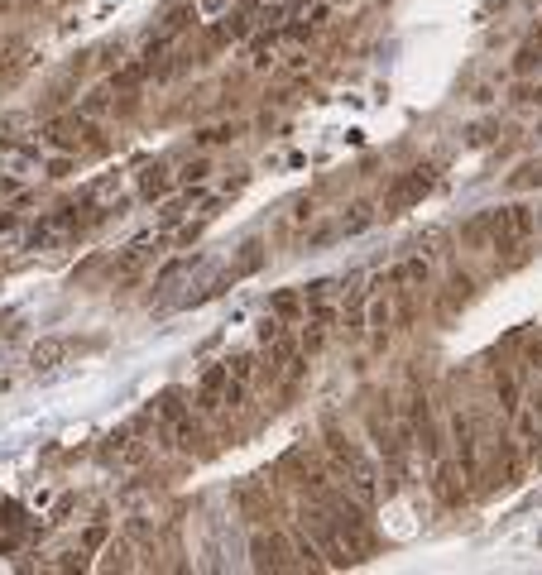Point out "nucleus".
<instances>
[{
  "label": "nucleus",
  "instance_id": "1",
  "mask_svg": "<svg viewBox=\"0 0 542 575\" xmlns=\"http://www.w3.org/2000/svg\"><path fill=\"white\" fill-rule=\"evenodd\" d=\"M303 532L317 542V552L326 556V566H345V561H350V552H345V542H341L331 513H322V508H303Z\"/></svg>",
  "mask_w": 542,
  "mask_h": 575
},
{
  "label": "nucleus",
  "instance_id": "2",
  "mask_svg": "<svg viewBox=\"0 0 542 575\" xmlns=\"http://www.w3.org/2000/svg\"><path fill=\"white\" fill-rule=\"evenodd\" d=\"M432 183H436V168H413L408 178H399L394 183V192H389V211L384 216H394V211H403V206H413V201H423L428 192H432Z\"/></svg>",
  "mask_w": 542,
  "mask_h": 575
},
{
  "label": "nucleus",
  "instance_id": "3",
  "mask_svg": "<svg viewBox=\"0 0 542 575\" xmlns=\"http://www.w3.org/2000/svg\"><path fill=\"white\" fill-rule=\"evenodd\" d=\"M192 19H197V5H192V10H188V5H183V10H173V14L163 19V29H159V34H154V39L144 43V63L154 68V58H163V53L173 48V39H178V34H183V29H188Z\"/></svg>",
  "mask_w": 542,
  "mask_h": 575
},
{
  "label": "nucleus",
  "instance_id": "4",
  "mask_svg": "<svg viewBox=\"0 0 542 575\" xmlns=\"http://www.w3.org/2000/svg\"><path fill=\"white\" fill-rule=\"evenodd\" d=\"M250 556H254L259 571H283V566H288V561H283V542H279V537H264V532L250 537Z\"/></svg>",
  "mask_w": 542,
  "mask_h": 575
},
{
  "label": "nucleus",
  "instance_id": "5",
  "mask_svg": "<svg viewBox=\"0 0 542 575\" xmlns=\"http://www.w3.org/2000/svg\"><path fill=\"white\" fill-rule=\"evenodd\" d=\"M82 134H92V130H87V115H82V120H53V125H48V144H53V149H77Z\"/></svg>",
  "mask_w": 542,
  "mask_h": 575
},
{
  "label": "nucleus",
  "instance_id": "6",
  "mask_svg": "<svg viewBox=\"0 0 542 575\" xmlns=\"http://www.w3.org/2000/svg\"><path fill=\"white\" fill-rule=\"evenodd\" d=\"M159 417L168 422V432H183L192 417H188V403H183V393L178 388H163V398H159Z\"/></svg>",
  "mask_w": 542,
  "mask_h": 575
},
{
  "label": "nucleus",
  "instance_id": "7",
  "mask_svg": "<svg viewBox=\"0 0 542 575\" xmlns=\"http://www.w3.org/2000/svg\"><path fill=\"white\" fill-rule=\"evenodd\" d=\"M451 436H456V451H461V470H465V475H475V432H470V417H461V412H456Z\"/></svg>",
  "mask_w": 542,
  "mask_h": 575
},
{
  "label": "nucleus",
  "instance_id": "8",
  "mask_svg": "<svg viewBox=\"0 0 542 575\" xmlns=\"http://www.w3.org/2000/svg\"><path fill=\"white\" fill-rule=\"evenodd\" d=\"M63 355H68V341L63 336H48V341H39L29 350V365L34 370H53V365H63Z\"/></svg>",
  "mask_w": 542,
  "mask_h": 575
},
{
  "label": "nucleus",
  "instance_id": "9",
  "mask_svg": "<svg viewBox=\"0 0 542 575\" xmlns=\"http://www.w3.org/2000/svg\"><path fill=\"white\" fill-rule=\"evenodd\" d=\"M163 192H168V168H163V163L144 168V183H139V196H149V201H154V196H163Z\"/></svg>",
  "mask_w": 542,
  "mask_h": 575
},
{
  "label": "nucleus",
  "instance_id": "10",
  "mask_svg": "<svg viewBox=\"0 0 542 575\" xmlns=\"http://www.w3.org/2000/svg\"><path fill=\"white\" fill-rule=\"evenodd\" d=\"M494 388H499V407H504V412H519V383H514L509 370L494 374Z\"/></svg>",
  "mask_w": 542,
  "mask_h": 575
},
{
  "label": "nucleus",
  "instance_id": "11",
  "mask_svg": "<svg viewBox=\"0 0 542 575\" xmlns=\"http://www.w3.org/2000/svg\"><path fill=\"white\" fill-rule=\"evenodd\" d=\"M370 221H374V206H370V201H360V206H350V216L341 221V235H360Z\"/></svg>",
  "mask_w": 542,
  "mask_h": 575
},
{
  "label": "nucleus",
  "instance_id": "12",
  "mask_svg": "<svg viewBox=\"0 0 542 575\" xmlns=\"http://www.w3.org/2000/svg\"><path fill=\"white\" fill-rule=\"evenodd\" d=\"M298 307H303V297H298L293 288L274 292V302H269V312H274V316H298Z\"/></svg>",
  "mask_w": 542,
  "mask_h": 575
},
{
  "label": "nucleus",
  "instance_id": "13",
  "mask_svg": "<svg viewBox=\"0 0 542 575\" xmlns=\"http://www.w3.org/2000/svg\"><path fill=\"white\" fill-rule=\"evenodd\" d=\"M235 134H240V130H235V125H212V130H202V134H197V139H202V144H230V139H235Z\"/></svg>",
  "mask_w": 542,
  "mask_h": 575
},
{
  "label": "nucleus",
  "instance_id": "14",
  "mask_svg": "<svg viewBox=\"0 0 542 575\" xmlns=\"http://www.w3.org/2000/svg\"><path fill=\"white\" fill-rule=\"evenodd\" d=\"M144 72H149V63H130L115 72V87H134V82H144Z\"/></svg>",
  "mask_w": 542,
  "mask_h": 575
},
{
  "label": "nucleus",
  "instance_id": "15",
  "mask_svg": "<svg viewBox=\"0 0 542 575\" xmlns=\"http://www.w3.org/2000/svg\"><path fill=\"white\" fill-rule=\"evenodd\" d=\"M225 370H230V379H250L254 374V355H235V360H225Z\"/></svg>",
  "mask_w": 542,
  "mask_h": 575
},
{
  "label": "nucleus",
  "instance_id": "16",
  "mask_svg": "<svg viewBox=\"0 0 542 575\" xmlns=\"http://www.w3.org/2000/svg\"><path fill=\"white\" fill-rule=\"evenodd\" d=\"M245 34H250V24H245V14H230V19H225V24H221V29H217V39H245Z\"/></svg>",
  "mask_w": 542,
  "mask_h": 575
},
{
  "label": "nucleus",
  "instance_id": "17",
  "mask_svg": "<svg viewBox=\"0 0 542 575\" xmlns=\"http://www.w3.org/2000/svg\"><path fill=\"white\" fill-rule=\"evenodd\" d=\"M221 403H225V407H245V383H240V379H225V388H221Z\"/></svg>",
  "mask_w": 542,
  "mask_h": 575
},
{
  "label": "nucleus",
  "instance_id": "18",
  "mask_svg": "<svg viewBox=\"0 0 542 575\" xmlns=\"http://www.w3.org/2000/svg\"><path fill=\"white\" fill-rule=\"evenodd\" d=\"M101 547H106V523H97V527L82 532V552H101Z\"/></svg>",
  "mask_w": 542,
  "mask_h": 575
},
{
  "label": "nucleus",
  "instance_id": "19",
  "mask_svg": "<svg viewBox=\"0 0 542 575\" xmlns=\"http://www.w3.org/2000/svg\"><path fill=\"white\" fill-rule=\"evenodd\" d=\"M279 336H283V321H279V316H274V312H269V316H264V321H259V341H264V345H269V341H279Z\"/></svg>",
  "mask_w": 542,
  "mask_h": 575
},
{
  "label": "nucleus",
  "instance_id": "20",
  "mask_svg": "<svg viewBox=\"0 0 542 575\" xmlns=\"http://www.w3.org/2000/svg\"><path fill=\"white\" fill-rule=\"evenodd\" d=\"M538 43H528V48H519V58H514V72H533V63H538Z\"/></svg>",
  "mask_w": 542,
  "mask_h": 575
},
{
  "label": "nucleus",
  "instance_id": "21",
  "mask_svg": "<svg viewBox=\"0 0 542 575\" xmlns=\"http://www.w3.org/2000/svg\"><path fill=\"white\" fill-rule=\"evenodd\" d=\"M106 105H110L106 92H92L87 101H82V115H87V120H92V115H106Z\"/></svg>",
  "mask_w": 542,
  "mask_h": 575
},
{
  "label": "nucleus",
  "instance_id": "22",
  "mask_svg": "<svg viewBox=\"0 0 542 575\" xmlns=\"http://www.w3.org/2000/svg\"><path fill=\"white\" fill-rule=\"evenodd\" d=\"M250 269H259V240H250V245H245V259H240V269H235V274H250Z\"/></svg>",
  "mask_w": 542,
  "mask_h": 575
},
{
  "label": "nucleus",
  "instance_id": "23",
  "mask_svg": "<svg viewBox=\"0 0 542 575\" xmlns=\"http://www.w3.org/2000/svg\"><path fill=\"white\" fill-rule=\"evenodd\" d=\"M322 326H326V321H322V316H317V326H312V331L303 336V350H322V336H326Z\"/></svg>",
  "mask_w": 542,
  "mask_h": 575
},
{
  "label": "nucleus",
  "instance_id": "24",
  "mask_svg": "<svg viewBox=\"0 0 542 575\" xmlns=\"http://www.w3.org/2000/svg\"><path fill=\"white\" fill-rule=\"evenodd\" d=\"M207 173H212V168H207V163H202V159H197V163H188V168H183V178H188V183H202V178H207Z\"/></svg>",
  "mask_w": 542,
  "mask_h": 575
},
{
  "label": "nucleus",
  "instance_id": "25",
  "mask_svg": "<svg viewBox=\"0 0 542 575\" xmlns=\"http://www.w3.org/2000/svg\"><path fill=\"white\" fill-rule=\"evenodd\" d=\"M370 321L384 331V326H389V302H374V307H370Z\"/></svg>",
  "mask_w": 542,
  "mask_h": 575
},
{
  "label": "nucleus",
  "instance_id": "26",
  "mask_svg": "<svg viewBox=\"0 0 542 575\" xmlns=\"http://www.w3.org/2000/svg\"><path fill=\"white\" fill-rule=\"evenodd\" d=\"M183 211H188V206H183V201H168V206H163V225H173V221H178V216H183Z\"/></svg>",
  "mask_w": 542,
  "mask_h": 575
},
{
  "label": "nucleus",
  "instance_id": "27",
  "mask_svg": "<svg viewBox=\"0 0 542 575\" xmlns=\"http://www.w3.org/2000/svg\"><path fill=\"white\" fill-rule=\"evenodd\" d=\"M514 101H519V105H533V101H542V92H533V87H519V92H514Z\"/></svg>",
  "mask_w": 542,
  "mask_h": 575
},
{
  "label": "nucleus",
  "instance_id": "28",
  "mask_svg": "<svg viewBox=\"0 0 542 575\" xmlns=\"http://www.w3.org/2000/svg\"><path fill=\"white\" fill-rule=\"evenodd\" d=\"M68 168H72L68 159H53V163H48V178H68Z\"/></svg>",
  "mask_w": 542,
  "mask_h": 575
},
{
  "label": "nucleus",
  "instance_id": "29",
  "mask_svg": "<svg viewBox=\"0 0 542 575\" xmlns=\"http://www.w3.org/2000/svg\"><path fill=\"white\" fill-rule=\"evenodd\" d=\"M221 10H225V0H202L197 5V14H221Z\"/></svg>",
  "mask_w": 542,
  "mask_h": 575
},
{
  "label": "nucleus",
  "instance_id": "30",
  "mask_svg": "<svg viewBox=\"0 0 542 575\" xmlns=\"http://www.w3.org/2000/svg\"><path fill=\"white\" fill-rule=\"evenodd\" d=\"M528 365H533V370H542V345H528Z\"/></svg>",
  "mask_w": 542,
  "mask_h": 575
}]
</instances>
